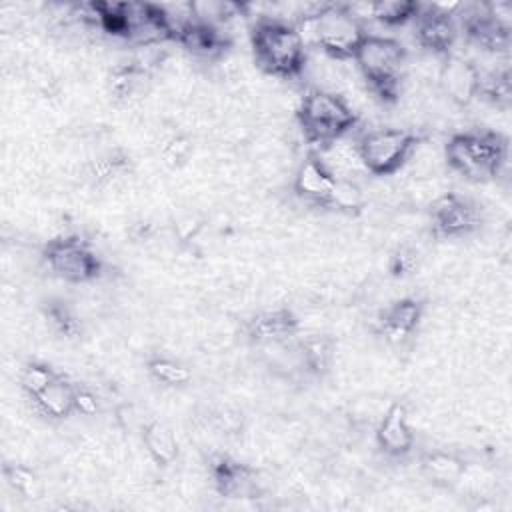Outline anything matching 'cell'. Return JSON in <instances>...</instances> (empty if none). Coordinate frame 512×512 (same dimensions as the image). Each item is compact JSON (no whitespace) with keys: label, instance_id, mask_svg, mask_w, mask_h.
Masks as SVG:
<instances>
[{"label":"cell","instance_id":"cell-13","mask_svg":"<svg viewBox=\"0 0 512 512\" xmlns=\"http://www.w3.org/2000/svg\"><path fill=\"white\" fill-rule=\"evenodd\" d=\"M440 88L442 92L460 108L470 106L478 94H480V82H482V72L478 70V66L460 56L450 52L448 56H444V64L440 68V76H438Z\"/></svg>","mask_w":512,"mask_h":512},{"label":"cell","instance_id":"cell-30","mask_svg":"<svg viewBox=\"0 0 512 512\" xmlns=\"http://www.w3.org/2000/svg\"><path fill=\"white\" fill-rule=\"evenodd\" d=\"M128 156L126 154H106L98 160H92L86 168V178L94 184V186H104L108 182H112L118 174H122L128 166Z\"/></svg>","mask_w":512,"mask_h":512},{"label":"cell","instance_id":"cell-10","mask_svg":"<svg viewBox=\"0 0 512 512\" xmlns=\"http://www.w3.org/2000/svg\"><path fill=\"white\" fill-rule=\"evenodd\" d=\"M206 464L212 486L222 498H250L258 494V472L250 464L224 452L210 454Z\"/></svg>","mask_w":512,"mask_h":512},{"label":"cell","instance_id":"cell-1","mask_svg":"<svg viewBox=\"0 0 512 512\" xmlns=\"http://www.w3.org/2000/svg\"><path fill=\"white\" fill-rule=\"evenodd\" d=\"M256 64L270 76L298 78L306 66V40L298 26L278 18H258L250 30Z\"/></svg>","mask_w":512,"mask_h":512},{"label":"cell","instance_id":"cell-8","mask_svg":"<svg viewBox=\"0 0 512 512\" xmlns=\"http://www.w3.org/2000/svg\"><path fill=\"white\" fill-rule=\"evenodd\" d=\"M428 218L432 236L442 240L464 238L476 232L482 224L478 204L458 192H444L436 196L430 204Z\"/></svg>","mask_w":512,"mask_h":512},{"label":"cell","instance_id":"cell-21","mask_svg":"<svg viewBox=\"0 0 512 512\" xmlns=\"http://www.w3.org/2000/svg\"><path fill=\"white\" fill-rule=\"evenodd\" d=\"M142 444L158 468H168L178 458V440L160 420H148L142 428Z\"/></svg>","mask_w":512,"mask_h":512},{"label":"cell","instance_id":"cell-26","mask_svg":"<svg viewBox=\"0 0 512 512\" xmlns=\"http://www.w3.org/2000/svg\"><path fill=\"white\" fill-rule=\"evenodd\" d=\"M422 4L416 0H380L370 8V16L386 26H402L414 20Z\"/></svg>","mask_w":512,"mask_h":512},{"label":"cell","instance_id":"cell-19","mask_svg":"<svg viewBox=\"0 0 512 512\" xmlns=\"http://www.w3.org/2000/svg\"><path fill=\"white\" fill-rule=\"evenodd\" d=\"M74 390L76 384H72L68 376L58 374L54 382H50L40 394L30 400L40 416L48 420H64L74 414Z\"/></svg>","mask_w":512,"mask_h":512},{"label":"cell","instance_id":"cell-11","mask_svg":"<svg viewBox=\"0 0 512 512\" xmlns=\"http://www.w3.org/2000/svg\"><path fill=\"white\" fill-rule=\"evenodd\" d=\"M424 306V300L416 296H404L390 302L376 318V332L394 346L410 342L422 324Z\"/></svg>","mask_w":512,"mask_h":512},{"label":"cell","instance_id":"cell-14","mask_svg":"<svg viewBox=\"0 0 512 512\" xmlns=\"http://www.w3.org/2000/svg\"><path fill=\"white\" fill-rule=\"evenodd\" d=\"M338 174L330 168V164L316 152H310L296 168L294 174V192L306 204L324 208L326 200L336 184Z\"/></svg>","mask_w":512,"mask_h":512},{"label":"cell","instance_id":"cell-3","mask_svg":"<svg viewBox=\"0 0 512 512\" xmlns=\"http://www.w3.org/2000/svg\"><path fill=\"white\" fill-rule=\"evenodd\" d=\"M300 26L310 28L312 42L334 60H352L368 34L350 4H312L300 14Z\"/></svg>","mask_w":512,"mask_h":512},{"label":"cell","instance_id":"cell-5","mask_svg":"<svg viewBox=\"0 0 512 512\" xmlns=\"http://www.w3.org/2000/svg\"><path fill=\"white\" fill-rule=\"evenodd\" d=\"M296 120L310 144L330 146L346 136L356 124V112L334 92L310 88L296 110Z\"/></svg>","mask_w":512,"mask_h":512},{"label":"cell","instance_id":"cell-27","mask_svg":"<svg viewBox=\"0 0 512 512\" xmlns=\"http://www.w3.org/2000/svg\"><path fill=\"white\" fill-rule=\"evenodd\" d=\"M488 100L500 110H508L512 104V74L510 68H500L490 74H482L478 98Z\"/></svg>","mask_w":512,"mask_h":512},{"label":"cell","instance_id":"cell-23","mask_svg":"<svg viewBox=\"0 0 512 512\" xmlns=\"http://www.w3.org/2000/svg\"><path fill=\"white\" fill-rule=\"evenodd\" d=\"M364 204L366 200H364L362 188L354 180L346 176H338L324 208L346 214V216H358L364 210Z\"/></svg>","mask_w":512,"mask_h":512},{"label":"cell","instance_id":"cell-24","mask_svg":"<svg viewBox=\"0 0 512 512\" xmlns=\"http://www.w3.org/2000/svg\"><path fill=\"white\" fill-rule=\"evenodd\" d=\"M44 316L50 322V326L54 328V332H58L62 338L66 340H76L82 336V322L80 316L76 314V310L62 298H50L44 302Z\"/></svg>","mask_w":512,"mask_h":512},{"label":"cell","instance_id":"cell-29","mask_svg":"<svg viewBox=\"0 0 512 512\" xmlns=\"http://www.w3.org/2000/svg\"><path fill=\"white\" fill-rule=\"evenodd\" d=\"M60 372H56L50 364L46 362H38L32 360L28 362L22 372H20V388L28 398H34L36 394H40L50 382H54L58 378Z\"/></svg>","mask_w":512,"mask_h":512},{"label":"cell","instance_id":"cell-12","mask_svg":"<svg viewBox=\"0 0 512 512\" xmlns=\"http://www.w3.org/2000/svg\"><path fill=\"white\" fill-rule=\"evenodd\" d=\"M300 332V320L294 310L286 306L268 308L252 314L244 322L246 338L256 346L286 344Z\"/></svg>","mask_w":512,"mask_h":512},{"label":"cell","instance_id":"cell-7","mask_svg":"<svg viewBox=\"0 0 512 512\" xmlns=\"http://www.w3.org/2000/svg\"><path fill=\"white\" fill-rule=\"evenodd\" d=\"M42 260L54 276L70 284L94 282L104 270L96 250L76 234L48 240L42 248Z\"/></svg>","mask_w":512,"mask_h":512},{"label":"cell","instance_id":"cell-17","mask_svg":"<svg viewBox=\"0 0 512 512\" xmlns=\"http://www.w3.org/2000/svg\"><path fill=\"white\" fill-rule=\"evenodd\" d=\"M182 48L200 58H216L228 48V40L218 26L192 18L174 36Z\"/></svg>","mask_w":512,"mask_h":512},{"label":"cell","instance_id":"cell-28","mask_svg":"<svg viewBox=\"0 0 512 512\" xmlns=\"http://www.w3.org/2000/svg\"><path fill=\"white\" fill-rule=\"evenodd\" d=\"M2 476L6 484L22 498H36L40 492V480L32 468L26 464H16V462H6L2 466Z\"/></svg>","mask_w":512,"mask_h":512},{"label":"cell","instance_id":"cell-31","mask_svg":"<svg viewBox=\"0 0 512 512\" xmlns=\"http://www.w3.org/2000/svg\"><path fill=\"white\" fill-rule=\"evenodd\" d=\"M192 154V140L184 134H174L172 138H168L160 150L162 162L168 168H180L188 162Z\"/></svg>","mask_w":512,"mask_h":512},{"label":"cell","instance_id":"cell-6","mask_svg":"<svg viewBox=\"0 0 512 512\" xmlns=\"http://www.w3.org/2000/svg\"><path fill=\"white\" fill-rule=\"evenodd\" d=\"M418 136L402 128H378L362 134L356 142L360 164L374 176L398 172L418 144Z\"/></svg>","mask_w":512,"mask_h":512},{"label":"cell","instance_id":"cell-22","mask_svg":"<svg viewBox=\"0 0 512 512\" xmlns=\"http://www.w3.org/2000/svg\"><path fill=\"white\" fill-rule=\"evenodd\" d=\"M148 76L150 72L144 66H140L136 60L120 64L112 68L108 76V94L116 102H128L132 96H136L144 88V82L148 80Z\"/></svg>","mask_w":512,"mask_h":512},{"label":"cell","instance_id":"cell-16","mask_svg":"<svg viewBox=\"0 0 512 512\" xmlns=\"http://www.w3.org/2000/svg\"><path fill=\"white\" fill-rule=\"evenodd\" d=\"M376 444L390 458H404L414 448V430L404 402H392L376 426Z\"/></svg>","mask_w":512,"mask_h":512},{"label":"cell","instance_id":"cell-4","mask_svg":"<svg viewBox=\"0 0 512 512\" xmlns=\"http://www.w3.org/2000/svg\"><path fill=\"white\" fill-rule=\"evenodd\" d=\"M370 92L384 104H394L402 92L406 48L390 36L366 34L352 58Z\"/></svg>","mask_w":512,"mask_h":512},{"label":"cell","instance_id":"cell-2","mask_svg":"<svg viewBox=\"0 0 512 512\" xmlns=\"http://www.w3.org/2000/svg\"><path fill=\"white\" fill-rule=\"evenodd\" d=\"M510 142L498 130H470L452 134L444 146L448 166L466 180L486 182L502 174Z\"/></svg>","mask_w":512,"mask_h":512},{"label":"cell","instance_id":"cell-18","mask_svg":"<svg viewBox=\"0 0 512 512\" xmlns=\"http://www.w3.org/2000/svg\"><path fill=\"white\" fill-rule=\"evenodd\" d=\"M420 474L438 488H452L456 486L464 472H466V460L448 450H428L418 460Z\"/></svg>","mask_w":512,"mask_h":512},{"label":"cell","instance_id":"cell-20","mask_svg":"<svg viewBox=\"0 0 512 512\" xmlns=\"http://www.w3.org/2000/svg\"><path fill=\"white\" fill-rule=\"evenodd\" d=\"M296 352L302 368L308 374L322 378L332 368L336 356V342L328 334H306L296 340Z\"/></svg>","mask_w":512,"mask_h":512},{"label":"cell","instance_id":"cell-25","mask_svg":"<svg viewBox=\"0 0 512 512\" xmlns=\"http://www.w3.org/2000/svg\"><path fill=\"white\" fill-rule=\"evenodd\" d=\"M146 372L156 384H162L168 388H182V386L190 384V380H192L190 368L186 364H182L180 360H174L168 356L148 358Z\"/></svg>","mask_w":512,"mask_h":512},{"label":"cell","instance_id":"cell-33","mask_svg":"<svg viewBox=\"0 0 512 512\" xmlns=\"http://www.w3.org/2000/svg\"><path fill=\"white\" fill-rule=\"evenodd\" d=\"M74 412L80 414V416H86V418L96 416L100 412L98 396L90 388L76 384V390H74Z\"/></svg>","mask_w":512,"mask_h":512},{"label":"cell","instance_id":"cell-32","mask_svg":"<svg viewBox=\"0 0 512 512\" xmlns=\"http://www.w3.org/2000/svg\"><path fill=\"white\" fill-rule=\"evenodd\" d=\"M418 268V250L412 246H398L388 260V272L394 278H406Z\"/></svg>","mask_w":512,"mask_h":512},{"label":"cell","instance_id":"cell-15","mask_svg":"<svg viewBox=\"0 0 512 512\" xmlns=\"http://www.w3.org/2000/svg\"><path fill=\"white\" fill-rule=\"evenodd\" d=\"M414 22H416L414 26L416 42L424 50L442 58L452 52V46L456 42V24L452 14H446L436 6L428 4L420 8Z\"/></svg>","mask_w":512,"mask_h":512},{"label":"cell","instance_id":"cell-9","mask_svg":"<svg viewBox=\"0 0 512 512\" xmlns=\"http://www.w3.org/2000/svg\"><path fill=\"white\" fill-rule=\"evenodd\" d=\"M458 14L462 20V30L474 46L490 54H508L512 46V28L504 20L496 18L488 4H462Z\"/></svg>","mask_w":512,"mask_h":512}]
</instances>
